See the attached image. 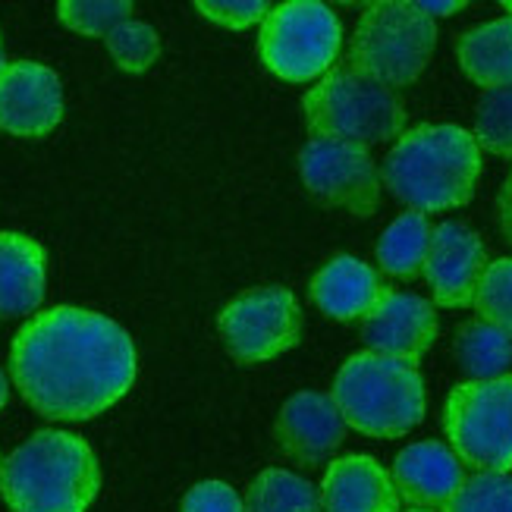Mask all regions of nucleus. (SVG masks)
I'll use <instances>...</instances> for the list:
<instances>
[{"label": "nucleus", "mask_w": 512, "mask_h": 512, "mask_svg": "<svg viewBox=\"0 0 512 512\" xmlns=\"http://www.w3.org/2000/svg\"><path fill=\"white\" fill-rule=\"evenodd\" d=\"M136 346L98 311L48 308L19 327L10 374L22 399L48 421H88L136 384Z\"/></svg>", "instance_id": "1"}, {"label": "nucleus", "mask_w": 512, "mask_h": 512, "mask_svg": "<svg viewBox=\"0 0 512 512\" xmlns=\"http://www.w3.org/2000/svg\"><path fill=\"white\" fill-rule=\"evenodd\" d=\"M481 180V148L469 129L425 123L396 139L381 167V183L418 214H440L472 202Z\"/></svg>", "instance_id": "2"}, {"label": "nucleus", "mask_w": 512, "mask_h": 512, "mask_svg": "<svg viewBox=\"0 0 512 512\" xmlns=\"http://www.w3.org/2000/svg\"><path fill=\"white\" fill-rule=\"evenodd\" d=\"M101 491L92 447L66 431H38L4 462L0 494L10 512H85Z\"/></svg>", "instance_id": "3"}, {"label": "nucleus", "mask_w": 512, "mask_h": 512, "mask_svg": "<svg viewBox=\"0 0 512 512\" xmlns=\"http://www.w3.org/2000/svg\"><path fill=\"white\" fill-rule=\"evenodd\" d=\"M333 403L349 428L365 437H403L425 418V381L418 365L359 352L333 377Z\"/></svg>", "instance_id": "4"}, {"label": "nucleus", "mask_w": 512, "mask_h": 512, "mask_svg": "<svg viewBox=\"0 0 512 512\" xmlns=\"http://www.w3.org/2000/svg\"><path fill=\"white\" fill-rule=\"evenodd\" d=\"M311 139H340L352 145H384L403 136L406 104L393 88L352 70L349 63L330 70L302 98Z\"/></svg>", "instance_id": "5"}, {"label": "nucleus", "mask_w": 512, "mask_h": 512, "mask_svg": "<svg viewBox=\"0 0 512 512\" xmlns=\"http://www.w3.org/2000/svg\"><path fill=\"white\" fill-rule=\"evenodd\" d=\"M437 44L434 19L406 0L368 4L349 41V66L387 88L418 82Z\"/></svg>", "instance_id": "6"}, {"label": "nucleus", "mask_w": 512, "mask_h": 512, "mask_svg": "<svg viewBox=\"0 0 512 512\" xmlns=\"http://www.w3.org/2000/svg\"><path fill=\"white\" fill-rule=\"evenodd\" d=\"M450 450L475 472L509 475L512 469V374L497 381H465L443 406Z\"/></svg>", "instance_id": "7"}, {"label": "nucleus", "mask_w": 512, "mask_h": 512, "mask_svg": "<svg viewBox=\"0 0 512 512\" xmlns=\"http://www.w3.org/2000/svg\"><path fill=\"white\" fill-rule=\"evenodd\" d=\"M343 44L337 13L318 0H289L267 13L258 35L261 63L283 82H311L330 73Z\"/></svg>", "instance_id": "8"}, {"label": "nucleus", "mask_w": 512, "mask_h": 512, "mask_svg": "<svg viewBox=\"0 0 512 512\" xmlns=\"http://www.w3.org/2000/svg\"><path fill=\"white\" fill-rule=\"evenodd\" d=\"M224 346L242 365H258L289 352L302 333V308L283 286H258L236 296L217 318Z\"/></svg>", "instance_id": "9"}, {"label": "nucleus", "mask_w": 512, "mask_h": 512, "mask_svg": "<svg viewBox=\"0 0 512 512\" xmlns=\"http://www.w3.org/2000/svg\"><path fill=\"white\" fill-rule=\"evenodd\" d=\"M302 183L327 208L371 217L381 205V173L368 148L340 139H311L299 154Z\"/></svg>", "instance_id": "10"}, {"label": "nucleus", "mask_w": 512, "mask_h": 512, "mask_svg": "<svg viewBox=\"0 0 512 512\" xmlns=\"http://www.w3.org/2000/svg\"><path fill=\"white\" fill-rule=\"evenodd\" d=\"M63 117V88L54 70L16 60L0 70V129L19 139H41Z\"/></svg>", "instance_id": "11"}, {"label": "nucleus", "mask_w": 512, "mask_h": 512, "mask_svg": "<svg viewBox=\"0 0 512 512\" xmlns=\"http://www.w3.org/2000/svg\"><path fill=\"white\" fill-rule=\"evenodd\" d=\"M362 340L374 355L418 365L437 340V311L428 299L387 289L362 318Z\"/></svg>", "instance_id": "12"}, {"label": "nucleus", "mask_w": 512, "mask_h": 512, "mask_svg": "<svg viewBox=\"0 0 512 512\" xmlns=\"http://www.w3.org/2000/svg\"><path fill=\"white\" fill-rule=\"evenodd\" d=\"M484 267H487V252L475 230L453 224V220L434 227L428 261H425V280L437 305L443 308L472 305Z\"/></svg>", "instance_id": "13"}, {"label": "nucleus", "mask_w": 512, "mask_h": 512, "mask_svg": "<svg viewBox=\"0 0 512 512\" xmlns=\"http://www.w3.org/2000/svg\"><path fill=\"white\" fill-rule=\"evenodd\" d=\"M277 447L283 456L302 465H321L346 437V421L333 396L305 390L289 396L274 425Z\"/></svg>", "instance_id": "14"}, {"label": "nucleus", "mask_w": 512, "mask_h": 512, "mask_svg": "<svg viewBox=\"0 0 512 512\" xmlns=\"http://www.w3.org/2000/svg\"><path fill=\"white\" fill-rule=\"evenodd\" d=\"M393 487L412 509H447L465 484L459 456L440 440H418L396 456Z\"/></svg>", "instance_id": "15"}, {"label": "nucleus", "mask_w": 512, "mask_h": 512, "mask_svg": "<svg viewBox=\"0 0 512 512\" xmlns=\"http://www.w3.org/2000/svg\"><path fill=\"white\" fill-rule=\"evenodd\" d=\"M324 512H399V494L387 469L371 456H343L321 481Z\"/></svg>", "instance_id": "16"}, {"label": "nucleus", "mask_w": 512, "mask_h": 512, "mask_svg": "<svg viewBox=\"0 0 512 512\" xmlns=\"http://www.w3.org/2000/svg\"><path fill=\"white\" fill-rule=\"evenodd\" d=\"M387 286L377 277L371 264L340 255L327 261L321 271L311 277V302H315L333 321H355L381 302Z\"/></svg>", "instance_id": "17"}, {"label": "nucleus", "mask_w": 512, "mask_h": 512, "mask_svg": "<svg viewBox=\"0 0 512 512\" xmlns=\"http://www.w3.org/2000/svg\"><path fill=\"white\" fill-rule=\"evenodd\" d=\"M44 286H48L44 249L22 233H0V321L38 311Z\"/></svg>", "instance_id": "18"}, {"label": "nucleus", "mask_w": 512, "mask_h": 512, "mask_svg": "<svg viewBox=\"0 0 512 512\" xmlns=\"http://www.w3.org/2000/svg\"><path fill=\"white\" fill-rule=\"evenodd\" d=\"M456 57L462 73L487 92L512 85V16L462 32L456 38Z\"/></svg>", "instance_id": "19"}, {"label": "nucleus", "mask_w": 512, "mask_h": 512, "mask_svg": "<svg viewBox=\"0 0 512 512\" xmlns=\"http://www.w3.org/2000/svg\"><path fill=\"white\" fill-rule=\"evenodd\" d=\"M431 236L434 227L428 224L425 214L418 211L399 214L384 230L381 242H377V264H381V271L396 280H412L418 274H425Z\"/></svg>", "instance_id": "20"}, {"label": "nucleus", "mask_w": 512, "mask_h": 512, "mask_svg": "<svg viewBox=\"0 0 512 512\" xmlns=\"http://www.w3.org/2000/svg\"><path fill=\"white\" fill-rule=\"evenodd\" d=\"M456 362L469 381H497L512 365V337L487 321H469L456 333Z\"/></svg>", "instance_id": "21"}, {"label": "nucleus", "mask_w": 512, "mask_h": 512, "mask_svg": "<svg viewBox=\"0 0 512 512\" xmlns=\"http://www.w3.org/2000/svg\"><path fill=\"white\" fill-rule=\"evenodd\" d=\"M246 512H324V509H321V491L311 481L283 469H267L249 484Z\"/></svg>", "instance_id": "22"}, {"label": "nucleus", "mask_w": 512, "mask_h": 512, "mask_svg": "<svg viewBox=\"0 0 512 512\" xmlns=\"http://www.w3.org/2000/svg\"><path fill=\"white\" fill-rule=\"evenodd\" d=\"M475 142L478 148L512 161V85L484 92L475 107Z\"/></svg>", "instance_id": "23"}, {"label": "nucleus", "mask_w": 512, "mask_h": 512, "mask_svg": "<svg viewBox=\"0 0 512 512\" xmlns=\"http://www.w3.org/2000/svg\"><path fill=\"white\" fill-rule=\"evenodd\" d=\"M110 57L123 73H145L161 57V35L142 19H126L104 38Z\"/></svg>", "instance_id": "24"}, {"label": "nucleus", "mask_w": 512, "mask_h": 512, "mask_svg": "<svg viewBox=\"0 0 512 512\" xmlns=\"http://www.w3.org/2000/svg\"><path fill=\"white\" fill-rule=\"evenodd\" d=\"M129 0H63L57 4V19L66 29L88 38H107L120 22L132 19Z\"/></svg>", "instance_id": "25"}, {"label": "nucleus", "mask_w": 512, "mask_h": 512, "mask_svg": "<svg viewBox=\"0 0 512 512\" xmlns=\"http://www.w3.org/2000/svg\"><path fill=\"white\" fill-rule=\"evenodd\" d=\"M472 305L481 321L500 327L512 337V258L487 261Z\"/></svg>", "instance_id": "26"}, {"label": "nucleus", "mask_w": 512, "mask_h": 512, "mask_svg": "<svg viewBox=\"0 0 512 512\" xmlns=\"http://www.w3.org/2000/svg\"><path fill=\"white\" fill-rule=\"evenodd\" d=\"M443 512H512V478L497 472H475Z\"/></svg>", "instance_id": "27"}, {"label": "nucleus", "mask_w": 512, "mask_h": 512, "mask_svg": "<svg viewBox=\"0 0 512 512\" xmlns=\"http://www.w3.org/2000/svg\"><path fill=\"white\" fill-rule=\"evenodd\" d=\"M195 10L202 13L205 19L217 22V26L224 29H249L255 22H264L271 7L264 4V0H198Z\"/></svg>", "instance_id": "28"}, {"label": "nucleus", "mask_w": 512, "mask_h": 512, "mask_svg": "<svg viewBox=\"0 0 512 512\" xmlns=\"http://www.w3.org/2000/svg\"><path fill=\"white\" fill-rule=\"evenodd\" d=\"M180 512H246V503L224 481H202L183 497Z\"/></svg>", "instance_id": "29"}, {"label": "nucleus", "mask_w": 512, "mask_h": 512, "mask_svg": "<svg viewBox=\"0 0 512 512\" xmlns=\"http://www.w3.org/2000/svg\"><path fill=\"white\" fill-rule=\"evenodd\" d=\"M497 224H500L503 239L512 246V170H509L506 183L500 186V195H497Z\"/></svg>", "instance_id": "30"}, {"label": "nucleus", "mask_w": 512, "mask_h": 512, "mask_svg": "<svg viewBox=\"0 0 512 512\" xmlns=\"http://www.w3.org/2000/svg\"><path fill=\"white\" fill-rule=\"evenodd\" d=\"M421 13H425V16H453V13H459V10H465V4H462V0H440V4H434V0H418V4H415Z\"/></svg>", "instance_id": "31"}, {"label": "nucleus", "mask_w": 512, "mask_h": 512, "mask_svg": "<svg viewBox=\"0 0 512 512\" xmlns=\"http://www.w3.org/2000/svg\"><path fill=\"white\" fill-rule=\"evenodd\" d=\"M7 406V377H4V371H0V409Z\"/></svg>", "instance_id": "32"}, {"label": "nucleus", "mask_w": 512, "mask_h": 512, "mask_svg": "<svg viewBox=\"0 0 512 512\" xmlns=\"http://www.w3.org/2000/svg\"><path fill=\"white\" fill-rule=\"evenodd\" d=\"M7 66V60H4V44H0V70Z\"/></svg>", "instance_id": "33"}, {"label": "nucleus", "mask_w": 512, "mask_h": 512, "mask_svg": "<svg viewBox=\"0 0 512 512\" xmlns=\"http://www.w3.org/2000/svg\"><path fill=\"white\" fill-rule=\"evenodd\" d=\"M503 10H506V13H512V0H506V4H503Z\"/></svg>", "instance_id": "34"}, {"label": "nucleus", "mask_w": 512, "mask_h": 512, "mask_svg": "<svg viewBox=\"0 0 512 512\" xmlns=\"http://www.w3.org/2000/svg\"><path fill=\"white\" fill-rule=\"evenodd\" d=\"M409 512H434V509H409Z\"/></svg>", "instance_id": "35"}, {"label": "nucleus", "mask_w": 512, "mask_h": 512, "mask_svg": "<svg viewBox=\"0 0 512 512\" xmlns=\"http://www.w3.org/2000/svg\"><path fill=\"white\" fill-rule=\"evenodd\" d=\"M0 478H4V462H0Z\"/></svg>", "instance_id": "36"}]
</instances>
